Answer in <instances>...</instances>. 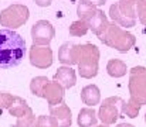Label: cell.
<instances>
[{"label":"cell","mask_w":146,"mask_h":127,"mask_svg":"<svg viewBox=\"0 0 146 127\" xmlns=\"http://www.w3.org/2000/svg\"><path fill=\"white\" fill-rule=\"evenodd\" d=\"M88 30H90V26H88V23L84 21V20H77V21H74V23L70 26V28H68L70 36H72V37H82V36H85V34L88 33Z\"/></svg>","instance_id":"obj_20"},{"label":"cell","mask_w":146,"mask_h":127,"mask_svg":"<svg viewBox=\"0 0 146 127\" xmlns=\"http://www.w3.org/2000/svg\"><path fill=\"white\" fill-rule=\"evenodd\" d=\"M64 96H65V88L57 81H48L43 88V95L41 97H44L48 103V106H60L64 103Z\"/></svg>","instance_id":"obj_11"},{"label":"cell","mask_w":146,"mask_h":127,"mask_svg":"<svg viewBox=\"0 0 146 127\" xmlns=\"http://www.w3.org/2000/svg\"><path fill=\"white\" fill-rule=\"evenodd\" d=\"M9 113L14 117H17V122L14 127H33L34 122H36V116L31 110V107L27 105V102L21 97H16L14 105L7 109Z\"/></svg>","instance_id":"obj_7"},{"label":"cell","mask_w":146,"mask_h":127,"mask_svg":"<svg viewBox=\"0 0 146 127\" xmlns=\"http://www.w3.org/2000/svg\"><path fill=\"white\" fill-rule=\"evenodd\" d=\"M87 1H90V3H92L95 6H102V4L106 3V0H87Z\"/></svg>","instance_id":"obj_25"},{"label":"cell","mask_w":146,"mask_h":127,"mask_svg":"<svg viewBox=\"0 0 146 127\" xmlns=\"http://www.w3.org/2000/svg\"><path fill=\"white\" fill-rule=\"evenodd\" d=\"M136 14H138V18L139 21L146 26V0H139L138 4H136Z\"/></svg>","instance_id":"obj_23"},{"label":"cell","mask_w":146,"mask_h":127,"mask_svg":"<svg viewBox=\"0 0 146 127\" xmlns=\"http://www.w3.org/2000/svg\"><path fill=\"white\" fill-rule=\"evenodd\" d=\"M97 10L98 9L95 4H92V3H90V1H87V0H81V1L78 3V7H77V14H78L80 20L88 21V20L94 16V13H95Z\"/></svg>","instance_id":"obj_19"},{"label":"cell","mask_w":146,"mask_h":127,"mask_svg":"<svg viewBox=\"0 0 146 127\" xmlns=\"http://www.w3.org/2000/svg\"><path fill=\"white\" fill-rule=\"evenodd\" d=\"M30 17V10L24 4H11L1 10L0 13V24L7 27L9 30H16L27 23Z\"/></svg>","instance_id":"obj_6"},{"label":"cell","mask_w":146,"mask_h":127,"mask_svg":"<svg viewBox=\"0 0 146 127\" xmlns=\"http://www.w3.org/2000/svg\"><path fill=\"white\" fill-rule=\"evenodd\" d=\"M98 38L106 47L113 48L119 52H128L136 44V37L132 33L123 30L116 23H111L108 26L106 31L102 36H99Z\"/></svg>","instance_id":"obj_3"},{"label":"cell","mask_w":146,"mask_h":127,"mask_svg":"<svg viewBox=\"0 0 146 127\" xmlns=\"http://www.w3.org/2000/svg\"><path fill=\"white\" fill-rule=\"evenodd\" d=\"M122 103H123V100L119 96H111L102 102V105L99 106V110H98V117L102 122V124L111 126L121 117L118 106Z\"/></svg>","instance_id":"obj_8"},{"label":"cell","mask_w":146,"mask_h":127,"mask_svg":"<svg viewBox=\"0 0 146 127\" xmlns=\"http://www.w3.org/2000/svg\"><path fill=\"white\" fill-rule=\"evenodd\" d=\"M54 81L60 82L65 89H70L77 84V75L75 71L71 66H60L54 75Z\"/></svg>","instance_id":"obj_15"},{"label":"cell","mask_w":146,"mask_h":127,"mask_svg":"<svg viewBox=\"0 0 146 127\" xmlns=\"http://www.w3.org/2000/svg\"><path fill=\"white\" fill-rule=\"evenodd\" d=\"M88 23V26H90V30L97 36H102L105 31H106V28H108V26L111 24L109 21H108V17H106V14L101 10V9H98L97 11L94 13V16L87 21Z\"/></svg>","instance_id":"obj_14"},{"label":"cell","mask_w":146,"mask_h":127,"mask_svg":"<svg viewBox=\"0 0 146 127\" xmlns=\"http://www.w3.org/2000/svg\"><path fill=\"white\" fill-rule=\"evenodd\" d=\"M34 3L40 7H48L50 4L52 3V0H34Z\"/></svg>","instance_id":"obj_24"},{"label":"cell","mask_w":146,"mask_h":127,"mask_svg":"<svg viewBox=\"0 0 146 127\" xmlns=\"http://www.w3.org/2000/svg\"><path fill=\"white\" fill-rule=\"evenodd\" d=\"M97 122L98 117L94 107H84L80 110L78 119H77V123L80 127H95Z\"/></svg>","instance_id":"obj_17"},{"label":"cell","mask_w":146,"mask_h":127,"mask_svg":"<svg viewBox=\"0 0 146 127\" xmlns=\"http://www.w3.org/2000/svg\"><path fill=\"white\" fill-rule=\"evenodd\" d=\"M48 81L50 79L47 76H36V78H33L31 82H30V90H31V93L34 96H37V97H41L43 88H44V85L47 84Z\"/></svg>","instance_id":"obj_21"},{"label":"cell","mask_w":146,"mask_h":127,"mask_svg":"<svg viewBox=\"0 0 146 127\" xmlns=\"http://www.w3.org/2000/svg\"><path fill=\"white\" fill-rule=\"evenodd\" d=\"M26 52L24 38L14 30H0V68L9 69L17 66Z\"/></svg>","instance_id":"obj_2"},{"label":"cell","mask_w":146,"mask_h":127,"mask_svg":"<svg viewBox=\"0 0 146 127\" xmlns=\"http://www.w3.org/2000/svg\"><path fill=\"white\" fill-rule=\"evenodd\" d=\"M50 116H52L60 127H71L72 124V116L70 107L62 103L60 106H51L50 107Z\"/></svg>","instance_id":"obj_13"},{"label":"cell","mask_w":146,"mask_h":127,"mask_svg":"<svg viewBox=\"0 0 146 127\" xmlns=\"http://www.w3.org/2000/svg\"><path fill=\"white\" fill-rule=\"evenodd\" d=\"M145 122H146V113H145Z\"/></svg>","instance_id":"obj_28"},{"label":"cell","mask_w":146,"mask_h":127,"mask_svg":"<svg viewBox=\"0 0 146 127\" xmlns=\"http://www.w3.org/2000/svg\"><path fill=\"white\" fill-rule=\"evenodd\" d=\"M55 36L52 24L47 20H38L31 27V38L34 45H50Z\"/></svg>","instance_id":"obj_10"},{"label":"cell","mask_w":146,"mask_h":127,"mask_svg":"<svg viewBox=\"0 0 146 127\" xmlns=\"http://www.w3.org/2000/svg\"><path fill=\"white\" fill-rule=\"evenodd\" d=\"M139 0H118L109 7V17L121 27L131 28L136 24V4Z\"/></svg>","instance_id":"obj_5"},{"label":"cell","mask_w":146,"mask_h":127,"mask_svg":"<svg viewBox=\"0 0 146 127\" xmlns=\"http://www.w3.org/2000/svg\"><path fill=\"white\" fill-rule=\"evenodd\" d=\"M78 57H80V45L74 42H64L58 49V61L67 66L78 65Z\"/></svg>","instance_id":"obj_12"},{"label":"cell","mask_w":146,"mask_h":127,"mask_svg":"<svg viewBox=\"0 0 146 127\" xmlns=\"http://www.w3.org/2000/svg\"><path fill=\"white\" fill-rule=\"evenodd\" d=\"M115 127H135V126H132V124H129V123H119L118 126H115Z\"/></svg>","instance_id":"obj_26"},{"label":"cell","mask_w":146,"mask_h":127,"mask_svg":"<svg viewBox=\"0 0 146 127\" xmlns=\"http://www.w3.org/2000/svg\"><path fill=\"white\" fill-rule=\"evenodd\" d=\"M81 100L84 105H88L90 107H94L101 102V92L97 85H87L81 90Z\"/></svg>","instance_id":"obj_16"},{"label":"cell","mask_w":146,"mask_h":127,"mask_svg":"<svg viewBox=\"0 0 146 127\" xmlns=\"http://www.w3.org/2000/svg\"><path fill=\"white\" fill-rule=\"evenodd\" d=\"M129 100L121 105V112L131 119H135L142 106L146 105V68L133 66L129 71Z\"/></svg>","instance_id":"obj_1"},{"label":"cell","mask_w":146,"mask_h":127,"mask_svg":"<svg viewBox=\"0 0 146 127\" xmlns=\"http://www.w3.org/2000/svg\"><path fill=\"white\" fill-rule=\"evenodd\" d=\"M95 127H109L108 124H99V126H95Z\"/></svg>","instance_id":"obj_27"},{"label":"cell","mask_w":146,"mask_h":127,"mask_svg":"<svg viewBox=\"0 0 146 127\" xmlns=\"http://www.w3.org/2000/svg\"><path fill=\"white\" fill-rule=\"evenodd\" d=\"M30 64L38 69H47L52 65V49L48 45H31L30 52Z\"/></svg>","instance_id":"obj_9"},{"label":"cell","mask_w":146,"mask_h":127,"mask_svg":"<svg viewBox=\"0 0 146 127\" xmlns=\"http://www.w3.org/2000/svg\"><path fill=\"white\" fill-rule=\"evenodd\" d=\"M33 127H60L57 120L52 117V116H46V114H41L36 119Z\"/></svg>","instance_id":"obj_22"},{"label":"cell","mask_w":146,"mask_h":127,"mask_svg":"<svg viewBox=\"0 0 146 127\" xmlns=\"http://www.w3.org/2000/svg\"><path fill=\"white\" fill-rule=\"evenodd\" d=\"M106 72L109 76L112 78H122L126 75L128 72V68H126V64L122 61V59H109L108 64H106Z\"/></svg>","instance_id":"obj_18"},{"label":"cell","mask_w":146,"mask_h":127,"mask_svg":"<svg viewBox=\"0 0 146 127\" xmlns=\"http://www.w3.org/2000/svg\"><path fill=\"white\" fill-rule=\"evenodd\" d=\"M99 68V49L94 44H80L78 74L81 78L92 79L98 75Z\"/></svg>","instance_id":"obj_4"}]
</instances>
